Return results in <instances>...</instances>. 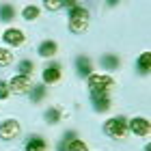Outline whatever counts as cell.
Returning a JSON list of instances; mask_svg holds the SVG:
<instances>
[{
	"label": "cell",
	"mask_w": 151,
	"mask_h": 151,
	"mask_svg": "<svg viewBox=\"0 0 151 151\" xmlns=\"http://www.w3.org/2000/svg\"><path fill=\"white\" fill-rule=\"evenodd\" d=\"M88 22H91L88 11H86L82 4L76 2L71 9H69V30L73 32V35H82V32H86Z\"/></svg>",
	"instance_id": "6da1fadb"
},
{
	"label": "cell",
	"mask_w": 151,
	"mask_h": 151,
	"mask_svg": "<svg viewBox=\"0 0 151 151\" xmlns=\"http://www.w3.org/2000/svg\"><path fill=\"white\" fill-rule=\"evenodd\" d=\"M86 84H88L91 95H108L110 88L114 86V80L108 73H91L86 78Z\"/></svg>",
	"instance_id": "7a4b0ae2"
},
{
	"label": "cell",
	"mask_w": 151,
	"mask_h": 151,
	"mask_svg": "<svg viewBox=\"0 0 151 151\" xmlns=\"http://www.w3.org/2000/svg\"><path fill=\"white\" fill-rule=\"evenodd\" d=\"M104 134L110 136V138L123 140V138L129 134V129H127V119H125V116H121V114L108 119V121L104 123Z\"/></svg>",
	"instance_id": "3957f363"
},
{
	"label": "cell",
	"mask_w": 151,
	"mask_h": 151,
	"mask_svg": "<svg viewBox=\"0 0 151 151\" xmlns=\"http://www.w3.org/2000/svg\"><path fill=\"white\" fill-rule=\"evenodd\" d=\"M19 132H22V125H19V121L15 119H4L0 123V140H15Z\"/></svg>",
	"instance_id": "277c9868"
},
{
	"label": "cell",
	"mask_w": 151,
	"mask_h": 151,
	"mask_svg": "<svg viewBox=\"0 0 151 151\" xmlns=\"http://www.w3.org/2000/svg\"><path fill=\"white\" fill-rule=\"evenodd\" d=\"M43 82L41 84H56V82L63 78V67L58 63H50L47 67H43V73H41Z\"/></svg>",
	"instance_id": "5b68a950"
},
{
	"label": "cell",
	"mask_w": 151,
	"mask_h": 151,
	"mask_svg": "<svg viewBox=\"0 0 151 151\" xmlns=\"http://www.w3.org/2000/svg\"><path fill=\"white\" fill-rule=\"evenodd\" d=\"M9 88H11V93H30V88H32V82L28 76H13V78L9 80Z\"/></svg>",
	"instance_id": "8992f818"
},
{
	"label": "cell",
	"mask_w": 151,
	"mask_h": 151,
	"mask_svg": "<svg viewBox=\"0 0 151 151\" xmlns=\"http://www.w3.org/2000/svg\"><path fill=\"white\" fill-rule=\"evenodd\" d=\"M127 129H132L136 136H149L151 123H149V119H145V116H134V119L127 123Z\"/></svg>",
	"instance_id": "52a82bcc"
},
{
	"label": "cell",
	"mask_w": 151,
	"mask_h": 151,
	"mask_svg": "<svg viewBox=\"0 0 151 151\" xmlns=\"http://www.w3.org/2000/svg\"><path fill=\"white\" fill-rule=\"evenodd\" d=\"M2 41H4V43H9V45L19 47V45L26 43V35H24L19 28H6V30L2 32Z\"/></svg>",
	"instance_id": "ba28073f"
},
{
	"label": "cell",
	"mask_w": 151,
	"mask_h": 151,
	"mask_svg": "<svg viewBox=\"0 0 151 151\" xmlns=\"http://www.w3.org/2000/svg\"><path fill=\"white\" fill-rule=\"evenodd\" d=\"M56 52H58V43L54 39H45V41H41L39 47H37V54L39 56H43V58H52V56H56Z\"/></svg>",
	"instance_id": "9c48e42d"
},
{
	"label": "cell",
	"mask_w": 151,
	"mask_h": 151,
	"mask_svg": "<svg viewBox=\"0 0 151 151\" xmlns=\"http://www.w3.org/2000/svg\"><path fill=\"white\" fill-rule=\"evenodd\" d=\"M91 104L95 108V112H108L112 108V99L108 95H91Z\"/></svg>",
	"instance_id": "30bf717a"
},
{
	"label": "cell",
	"mask_w": 151,
	"mask_h": 151,
	"mask_svg": "<svg viewBox=\"0 0 151 151\" xmlns=\"http://www.w3.org/2000/svg\"><path fill=\"white\" fill-rule=\"evenodd\" d=\"M76 71H78L80 78H88V76L93 73V63L86 56H78V60H76Z\"/></svg>",
	"instance_id": "8fae6325"
},
{
	"label": "cell",
	"mask_w": 151,
	"mask_h": 151,
	"mask_svg": "<svg viewBox=\"0 0 151 151\" xmlns=\"http://www.w3.org/2000/svg\"><path fill=\"white\" fill-rule=\"evenodd\" d=\"M24 151H47V142L41 138V136H30V138L26 140Z\"/></svg>",
	"instance_id": "7c38bea8"
},
{
	"label": "cell",
	"mask_w": 151,
	"mask_h": 151,
	"mask_svg": "<svg viewBox=\"0 0 151 151\" xmlns=\"http://www.w3.org/2000/svg\"><path fill=\"white\" fill-rule=\"evenodd\" d=\"M136 67H138L140 73H149V69H151V52H149V50L142 52L140 56H138V60H136Z\"/></svg>",
	"instance_id": "4fadbf2b"
},
{
	"label": "cell",
	"mask_w": 151,
	"mask_h": 151,
	"mask_svg": "<svg viewBox=\"0 0 151 151\" xmlns=\"http://www.w3.org/2000/svg\"><path fill=\"white\" fill-rule=\"evenodd\" d=\"M41 15V9L37 4H26L24 9H22V17L26 19V22H35V19Z\"/></svg>",
	"instance_id": "5bb4252c"
},
{
	"label": "cell",
	"mask_w": 151,
	"mask_h": 151,
	"mask_svg": "<svg viewBox=\"0 0 151 151\" xmlns=\"http://www.w3.org/2000/svg\"><path fill=\"white\" fill-rule=\"evenodd\" d=\"M99 65L104 67V69H116L119 67V56H114V54H104L99 60Z\"/></svg>",
	"instance_id": "9a60e30c"
},
{
	"label": "cell",
	"mask_w": 151,
	"mask_h": 151,
	"mask_svg": "<svg viewBox=\"0 0 151 151\" xmlns=\"http://www.w3.org/2000/svg\"><path fill=\"white\" fill-rule=\"evenodd\" d=\"M73 140H78V134L76 132H65V136H63V140L58 142V151H69V147H71V142Z\"/></svg>",
	"instance_id": "2e32d148"
},
{
	"label": "cell",
	"mask_w": 151,
	"mask_h": 151,
	"mask_svg": "<svg viewBox=\"0 0 151 151\" xmlns=\"http://www.w3.org/2000/svg\"><path fill=\"white\" fill-rule=\"evenodd\" d=\"M13 17H15L13 4H0V19H2V22H11Z\"/></svg>",
	"instance_id": "e0dca14e"
},
{
	"label": "cell",
	"mask_w": 151,
	"mask_h": 151,
	"mask_svg": "<svg viewBox=\"0 0 151 151\" xmlns=\"http://www.w3.org/2000/svg\"><path fill=\"white\" fill-rule=\"evenodd\" d=\"M13 65V54L9 47H0V67H11Z\"/></svg>",
	"instance_id": "ac0fdd59"
},
{
	"label": "cell",
	"mask_w": 151,
	"mask_h": 151,
	"mask_svg": "<svg viewBox=\"0 0 151 151\" xmlns=\"http://www.w3.org/2000/svg\"><path fill=\"white\" fill-rule=\"evenodd\" d=\"M43 119H45L47 123H52V125H54V123L60 121V110H58V108H47V110L43 112Z\"/></svg>",
	"instance_id": "d6986e66"
},
{
	"label": "cell",
	"mask_w": 151,
	"mask_h": 151,
	"mask_svg": "<svg viewBox=\"0 0 151 151\" xmlns=\"http://www.w3.org/2000/svg\"><path fill=\"white\" fill-rule=\"evenodd\" d=\"M43 97H45V86L43 84H37V86L30 88V99L32 101H41Z\"/></svg>",
	"instance_id": "ffe728a7"
},
{
	"label": "cell",
	"mask_w": 151,
	"mask_h": 151,
	"mask_svg": "<svg viewBox=\"0 0 151 151\" xmlns=\"http://www.w3.org/2000/svg\"><path fill=\"white\" fill-rule=\"evenodd\" d=\"M32 71H35V65H32V60L24 58L22 63H19V76H28V78H30Z\"/></svg>",
	"instance_id": "44dd1931"
},
{
	"label": "cell",
	"mask_w": 151,
	"mask_h": 151,
	"mask_svg": "<svg viewBox=\"0 0 151 151\" xmlns=\"http://www.w3.org/2000/svg\"><path fill=\"white\" fill-rule=\"evenodd\" d=\"M9 95H11L9 82H6V80H0V99H9Z\"/></svg>",
	"instance_id": "7402d4cb"
},
{
	"label": "cell",
	"mask_w": 151,
	"mask_h": 151,
	"mask_svg": "<svg viewBox=\"0 0 151 151\" xmlns=\"http://www.w3.org/2000/svg\"><path fill=\"white\" fill-rule=\"evenodd\" d=\"M43 6H47L50 11H56V9H60V6H65V2H60V0H45Z\"/></svg>",
	"instance_id": "603a6c76"
},
{
	"label": "cell",
	"mask_w": 151,
	"mask_h": 151,
	"mask_svg": "<svg viewBox=\"0 0 151 151\" xmlns=\"http://www.w3.org/2000/svg\"><path fill=\"white\" fill-rule=\"evenodd\" d=\"M69 151H88V147H86V142H82V140H73Z\"/></svg>",
	"instance_id": "cb8c5ba5"
}]
</instances>
